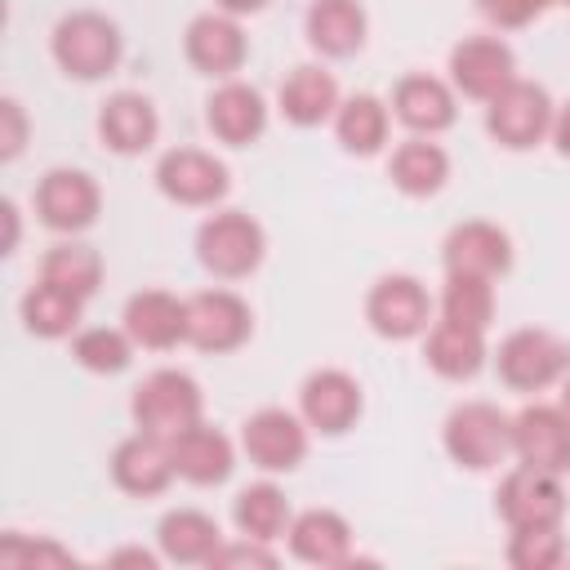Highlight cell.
Segmentation results:
<instances>
[{
    "label": "cell",
    "instance_id": "cell-1",
    "mask_svg": "<svg viewBox=\"0 0 570 570\" xmlns=\"http://www.w3.org/2000/svg\"><path fill=\"white\" fill-rule=\"evenodd\" d=\"M49 49L71 80H102L120 62V27L107 13L76 9L53 27Z\"/></svg>",
    "mask_w": 570,
    "mask_h": 570
},
{
    "label": "cell",
    "instance_id": "cell-2",
    "mask_svg": "<svg viewBox=\"0 0 570 570\" xmlns=\"http://www.w3.org/2000/svg\"><path fill=\"white\" fill-rule=\"evenodd\" d=\"M445 454L468 472H490L512 454V419L490 401H463L445 419Z\"/></svg>",
    "mask_w": 570,
    "mask_h": 570
},
{
    "label": "cell",
    "instance_id": "cell-3",
    "mask_svg": "<svg viewBox=\"0 0 570 570\" xmlns=\"http://www.w3.org/2000/svg\"><path fill=\"white\" fill-rule=\"evenodd\" d=\"M552 120H557V107H552L548 89L534 80H512L508 89H499L485 102V129L508 151H525V147L543 142L552 134Z\"/></svg>",
    "mask_w": 570,
    "mask_h": 570
},
{
    "label": "cell",
    "instance_id": "cell-4",
    "mask_svg": "<svg viewBox=\"0 0 570 570\" xmlns=\"http://www.w3.org/2000/svg\"><path fill=\"white\" fill-rule=\"evenodd\" d=\"M263 227L240 214V209H223V214H209L196 232V258L205 272L223 276V281H240L249 276L258 263H263Z\"/></svg>",
    "mask_w": 570,
    "mask_h": 570
},
{
    "label": "cell",
    "instance_id": "cell-5",
    "mask_svg": "<svg viewBox=\"0 0 570 570\" xmlns=\"http://www.w3.org/2000/svg\"><path fill=\"white\" fill-rule=\"evenodd\" d=\"M200 405H205V396H200L196 379L183 374V370H151V374L134 387V401H129L134 423H138L142 432L165 436V441L178 436L183 428L200 423Z\"/></svg>",
    "mask_w": 570,
    "mask_h": 570
},
{
    "label": "cell",
    "instance_id": "cell-6",
    "mask_svg": "<svg viewBox=\"0 0 570 570\" xmlns=\"http://www.w3.org/2000/svg\"><path fill=\"white\" fill-rule=\"evenodd\" d=\"M494 370L508 387L517 392H539L557 379H566L570 370V347L548 334V330H512L503 343H499V356H494Z\"/></svg>",
    "mask_w": 570,
    "mask_h": 570
},
{
    "label": "cell",
    "instance_id": "cell-7",
    "mask_svg": "<svg viewBox=\"0 0 570 570\" xmlns=\"http://www.w3.org/2000/svg\"><path fill=\"white\" fill-rule=\"evenodd\" d=\"M240 450L263 472H294L307 454V419H298L281 405L254 410L240 428Z\"/></svg>",
    "mask_w": 570,
    "mask_h": 570
},
{
    "label": "cell",
    "instance_id": "cell-8",
    "mask_svg": "<svg viewBox=\"0 0 570 570\" xmlns=\"http://www.w3.org/2000/svg\"><path fill=\"white\" fill-rule=\"evenodd\" d=\"M499 517L512 525V530H534V525H561L566 517V490H561V476L552 472H539V468H525L517 463L503 481H499Z\"/></svg>",
    "mask_w": 570,
    "mask_h": 570
},
{
    "label": "cell",
    "instance_id": "cell-9",
    "mask_svg": "<svg viewBox=\"0 0 570 570\" xmlns=\"http://www.w3.org/2000/svg\"><path fill=\"white\" fill-rule=\"evenodd\" d=\"M365 321H370V330H374L379 338L401 343V338H414V334L428 330V321H432V298H428V289H423L414 276L392 272V276L374 281V289H370V298H365Z\"/></svg>",
    "mask_w": 570,
    "mask_h": 570
},
{
    "label": "cell",
    "instance_id": "cell-10",
    "mask_svg": "<svg viewBox=\"0 0 570 570\" xmlns=\"http://www.w3.org/2000/svg\"><path fill=\"white\" fill-rule=\"evenodd\" d=\"M254 330L249 303L232 289H200L187 298V343L200 352H236Z\"/></svg>",
    "mask_w": 570,
    "mask_h": 570
},
{
    "label": "cell",
    "instance_id": "cell-11",
    "mask_svg": "<svg viewBox=\"0 0 570 570\" xmlns=\"http://www.w3.org/2000/svg\"><path fill=\"white\" fill-rule=\"evenodd\" d=\"M156 187L174 205L205 209V205L227 196V165L200 147H174L156 160Z\"/></svg>",
    "mask_w": 570,
    "mask_h": 570
},
{
    "label": "cell",
    "instance_id": "cell-12",
    "mask_svg": "<svg viewBox=\"0 0 570 570\" xmlns=\"http://www.w3.org/2000/svg\"><path fill=\"white\" fill-rule=\"evenodd\" d=\"M102 209V191L85 169H49L36 183V214L45 227L76 236L85 232Z\"/></svg>",
    "mask_w": 570,
    "mask_h": 570
},
{
    "label": "cell",
    "instance_id": "cell-13",
    "mask_svg": "<svg viewBox=\"0 0 570 570\" xmlns=\"http://www.w3.org/2000/svg\"><path fill=\"white\" fill-rule=\"evenodd\" d=\"M450 80L459 94L490 102L499 89L517 80V58L499 36H468L450 49Z\"/></svg>",
    "mask_w": 570,
    "mask_h": 570
},
{
    "label": "cell",
    "instance_id": "cell-14",
    "mask_svg": "<svg viewBox=\"0 0 570 570\" xmlns=\"http://www.w3.org/2000/svg\"><path fill=\"white\" fill-rule=\"evenodd\" d=\"M512 454L539 472H570V419L561 405H525L512 419Z\"/></svg>",
    "mask_w": 570,
    "mask_h": 570
},
{
    "label": "cell",
    "instance_id": "cell-15",
    "mask_svg": "<svg viewBox=\"0 0 570 570\" xmlns=\"http://www.w3.org/2000/svg\"><path fill=\"white\" fill-rule=\"evenodd\" d=\"M183 53L196 71L205 76H218V80H232L240 67H245V53H249V40L240 31V22L232 13H200L187 22V36H183Z\"/></svg>",
    "mask_w": 570,
    "mask_h": 570
},
{
    "label": "cell",
    "instance_id": "cell-16",
    "mask_svg": "<svg viewBox=\"0 0 570 570\" xmlns=\"http://www.w3.org/2000/svg\"><path fill=\"white\" fill-rule=\"evenodd\" d=\"M174 476H178V472H174L169 441L156 436V432H142V428H138V432L125 436V441L116 445V454H111V481H116L125 494H134V499H151V494L169 490Z\"/></svg>",
    "mask_w": 570,
    "mask_h": 570
},
{
    "label": "cell",
    "instance_id": "cell-17",
    "mask_svg": "<svg viewBox=\"0 0 570 570\" xmlns=\"http://www.w3.org/2000/svg\"><path fill=\"white\" fill-rule=\"evenodd\" d=\"M361 383L343 370H316L303 379L298 387V410L307 419V428L325 432V436H338L347 432L356 419H361Z\"/></svg>",
    "mask_w": 570,
    "mask_h": 570
},
{
    "label": "cell",
    "instance_id": "cell-18",
    "mask_svg": "<svg viewBox=\"0 0 570 570\" xmlns=\"http://www.w3.org/2000/svg\"><path fill=\"white\" fill-rule=\"evenodd\" d=\"M445 272H463V276H503L512 267V240L503 227L485 223V218H472V223H459L450 236H445Z\"/></svg>",
    "mask_w": 570,
    "mask_h": 570
},
{
    "label": "cell",
    "instance_id": "cell-19",
    "mask_svg": "<svg viewBox=\"0 0 570 570\" xmlns=\"http://www.w3.org/2000/svg\"><path fill=\"white\" fill-rule=\"evenodd\" d=\"M205 125L227 147H249L267 129V102L245 80H223L205 102Z\"/></svg>",
    "mask_w": 570,
    "mask_h": 570
},
{
    "label": "cell",
    "instance_id": "cell-20",
    "mask_svg": "<svg viewBox=\"0 0 570 570\" xmlns=\"http://www.w3.org/2000/svg\"><path fill=\"white\" fill-rule=\"evenodd\" d=\"M125 334L138 343V347H151V352H165V347H178L187 343V298H174L165 289H142L125 303Z\"/></svg>",
    "mask_w": 570,
    "mask_h": 570
},
{
    "label": "cell",
    "instance_id": "cell-21",
    "mask_svg": "<svg viewBox=\"0 0 570 570\" xmlns=\"http://www.w3.org/2000/svg\"><path fill=\"white\" fill-rule=\"evenodd\" d=\"M169 454H174V472L187 485H223L236 468L232 441L209 423H191L178 436H169Z\"/></svg>",
    "mask_w": 570,
    "mask_h": 570
},
{
    "label": "cell",
    "instance_id": "cell-22",
    "mask_svg": "<svg viewBox=\"0 0 570 570\" xmlns=\"http://www.w3.org/2000/svg\"><path fill=\"white\" fill-rule=\"evenodd\" d=\"M160 134V116L151 107V98L134 94V89H120L102 102L98 111V138L116 151V156H138L156 142Z\"/></svg>",
    "mask_w": 570,
    "mask_h": 570
},
{
    "label": "cell",
    "instance_id": "cell-23",
    "mask_svg": "<svg viewBox=\"0 0 570 570\" xmlns=\"http://www.w3.org/2000/svg\"><path fill=\"white\" fill-rule=\"evenodd\" d=\"M276 102H281V116H285L289 125L312 129V125H321V120H330V116L338 111V80H334L325 67L303 62V67H294V71L281 80Z\"/></svg>",
    "mask_w": 570,
    "mask_h": 570
},
{
    "label": "cell",
    "instance_id": "cell-24",
    "mask_svg": "<svg viewBox=\"0 0 570 570\" xmlns=\"http://www.w3.org/2000/svg\"><path fill=\"white\" fill-rule=\"evenodd\" d=\"M156 543H160V557L165 561H178V566H209V557L218 552L223 543V530L209 512L200 508H174L160 517L156 525Z\"/></svg>",
    "mask_w": 570,
    "mask_h": 570
},
{
    "label": "cell",
    "instance_id": "cell-25",
    "mask_svg": "<svg viewBox=\"0 0 570 570\" xmlns=\"http://www.w3.org/2000/svg\"><path fill=\"white\" fill-rule=\"evenodd\" d=\"M303 27H307V45L325 58H352L365 45L361 0H312Z\"/></svg>",
    "mask_w": 570,
    "mask_h": 570
},
{
    "label": "cell",
    "instance_id": "cell-26",
    "mask_svg": "<svg viewBox=\"0 0 570 570\" xmlns=\"http://www.w3.org/2000/svg\"><path fill=\"white\" fill-rule=\"evenodd\" d=\"M392 111L405 129L428 138V134H441L454 125V94L436 76H405L392 89Z\"/></svg>",
    "mask_w": 570,
    "mask_h": 570
},
{
    "label": "cell",
    "instance_id": "cell-27",
    "mask_svg": "<svg viewBox=\"0 0 570 570\" xmlns=\"http://www.w3.org/2000/svg\"><path fill=\"white\" fill-rule=\"evenodd\" d=\"M289 552L307 566H343L352 557V525L330 508H307L289 521Z\"/></svg>",
    "mask_w": 570,
    "mask_h": 570
},
{
    "label": "cell",
    "instance_id": "cell-28",
    "mask_svg": "<svg viewBox=\"0 0 570 570\" xmlns=\"http://www.w3.org/2000/svg\"><path fill=\"white\" fill-rule=\"evenodd\" d=\"M423 361L450 379V383H463V379H476L481 365H485V330H468V325H454V321H436L428 330V343H423Z\"/></svg>",
    "mask_w": 570,
    "mask_h": 570
},
{
    "label": "cell",
    "instance_id": "cell-29",
    "mask_svg": "<svg viewBox=\"0 0 570 570\" xmlns=\"http://www.w3.org/2000/svg\"><path fill=\"white\" fill-rule=\"evenodd\" d=\"M387 178H392V187L405 191V196H436V191L445 187V178H450V156H445L436 142H428V138L419 134V138H410V142H401V147L392 151Z\"/></svg>",
    "mask_w": 570,
    "mask_h": 570
},
{
    "label": "cell",
    "instance_id": "cell-30",
    "mask_svg": "<svg viewBox=\"0 0 570 570\" xmlns=\"http://www.w3.org/2000/svg\"><path fill=\"white\" fill-rule=\"evenodd\" d=\"M232 521H236V530L245 534V539H263V543H276L281 534H289V503H285V494H281V485H272V481H254V485H245L240 494H236V503H232Z\"/></svg>",
    "mask_w": 570,
    "mask_h": 570
},
{
    "label": "cell",
    "instance_id": "cell-31",
    "mask_svg": "<svg viewBox=\"0 0 570 570\" xmlns=\"http://www.w3.org/2000/svg\"><path fill=\"white\" fill-rule=\"evenodd\" d=\"M80 312H85V298L53 281H40L22 294V325L36 338H67L80 325Z\"/></svg>",
    "mask_w": 570,
    "mask_h": 570
},
{
    "label": "cell",
    "instance_id": "cell-32",
    "mask_svg": "<svg viewBox=\"0 0 570 570\" xmlns=\"http://www.w3.org/2000/svg\"><path fill=\"white\" fill-rule=\"evenodd\" d=\"M334 134L352 156H374L387 142V107L374 94H352L334 111Z\"/></svg>",
    "mask_w": 570,
    "mask_h": 570
},
{
    "label": "cell",
    "instance_id": "cell-33",
    "mask_svg": "<svg viewBox=\"0 0 570 570\" xmlns=\"http://www.w3.org/2000/svg\"><path fill=\"white\" fill-rule=\"evenodd\" d=\"M40 281H53V285L89 298L102 285V258H98V249H89L80 240H62L40 258Z\"/></svg>",
    "mask_w": 570,
    "mask_h": 570
},
{
    "label": "cell",
    "instance_id": "cell-34",
    "mask_svg": "<svg viewBox=\"0 0 570 570\" xmlns=\"http://www.w3.org/2000/svg\"><path fill=\"white\" fill-rule=\"evenodd\" d=\"M441 316L454 321V325H468V330H490V321H494V285L485 276L445 272Z\"/></svg>",
    "mask_w": 570,
    "mask_h": 570
},
{
    "label": "cell",
    "instance_id": "cell-35",
    "mask_svg": "<svg viewBox=\"0 0 570 570\" xmlns=\"http://www.w3.org/2000/svg\"><path fill=\"white\" fill-rule=\"evenodd\" d=\"M134 338L125 334V325L120 330H111V325H94V330H80L76 338H71V356H76V365H85L89 374H120L129 361H134Z\"/></svg>",
    "mask_w": 570,
    "mask_h": 570
},
{
    "label": "cell",
    "instance_id": "cell-36",
    "mask_svg": "<svg viewBox=\"0 0 570 570\" xmlns=\"http://www.w3.org/2000/svg\"><path fill=\"white\" fill-rule=\"evenodd\" d=\"M561 561H566L561 525L512 530V539H508V566H517V570H552Z\"/></svg>",
    "mask_w": 570,
    "mask_h": 570
},
{
    "label": "cell",
    "instance_id": "cell-37",
    "mask_svg": "<svg viewBox=\"0 0 570 570\" xmlns=\"http://www.w3.org/2000/svg\"><path fill=\"white\" fill-rule=\"evenodd\" d=\"M0 561L4 566H36V561H45V566H71V552L58 548V543H49V539H27V534L9 530L0 539Z\"/></svg>",
    "mask_w": 570,
    "mask_h": 570
},
{
    "label": "cell",
    "instance_id": "cell-38",
    "mask_svg": "<svg viewBox=\"0 0 570 570\" xmlns=\"http://www.w3.org/2000/svg\"><path fill=\"white\" fill-rule=\"evenodd\" d=\"M548 4H552V0H476V9H481L494 27H508V31L530 27Z\"/></svg>",
    "mask_w": 570,
    "mask_h": 570
},
{
    "label": "cell",
    "instance_id": "cell-39",
    "mask_svg": "<svg viewBox=\"0 0 570 570\" xmlns=\"http://www.w3.org/2000/svg\"><path fill=\"white\" fill-rule=\"evenodd\" d=\"M209 566H276V552L263 539H236V543H218V552L209 557Z\"/></svg>",
    "mask_w": 570,
    "mask_h": 570
},
{
    "label": "cell",
    "instance_id": "cell-40",
    "mask_svg": "<svg viewBox=\"0 0 570 570\" xmlns=\"http://www.w3.org/2000/svg\"><path fill=\"white\" fill-rule=\"evenodd\" d=\"M22 142H27L22 102H18V98H4V102H0V156H4V160H18Z\"/></svg>",
    "mask_w": 570,
    "mask_h": 570
},
{
    "label": "cell",
    "instance_id": "cell-41",
    "mask_svg": "<svg viewBox=\"0 0 570 570\" xmlns=\"http://www.w3.org/2000/svg\"><path fill=\"white\" fill-rule=\"evenodd\" d=\"M552 142H557V151L570 160V102L557 111V120H552Z\"/></svg>",
    "mask_w": 570,
    "mask_h": 570
},
{
    "label": "cell",
    "instance_id": "cell-42",
    "mask_svg": "<svg viewBox=\"0 0 570 570\" xmlns=\"http://www.w3.org/2000/svg\"><path fill=\"white\" fill-rule=\"evenodd\" d=\"M111 566H142V570H151L156 557L142 552V548H120V552H111Z\"/></svg>",
    "mask_w": 570,
    "mask_h": 570
},
{
    "label": "cell",
    "instance_id": "cell-43",
    "mask_svg": "<svg viewBox=\"0 0 570 570\" xmlns=\"http://www.w3.org/2000/svg\"><path fill=\"white\" fill-rule=\"evenodd\" d=\"M223 13H232V18H245V13H258V9H267L272 0H214Z\"/></svg>",
    "mask_w": 570,
    "mask_h": 570
},
{
    "label": "cell",
    "instance_id": "cell-44",
    "mask_svg": "<svg viewBox=\"0 0 570 570\" xmlns=\"http://www.w3.org/2000/svg\"><path fill=\"white\" fill-rule=\"evenodd\" d=\"M0 214H4V227H9V232H4V254H13V245H18V205L4 200Z\"/></svg>",
    "mask_w": 570,
    "mask_h": 570
},
{
    "label": "cell",
    "instance_id": "cell-45",
    "mask_svg": "<svg viewBox=\"0 0 570 570\" xmlns=\"http://www.w3.org/2000/svg\"><path fill=\"white\" fill-rule=\"evenodd\" d=\"M561 410H566V419H570V374H566V387H561Z\"/></svg>",
    "mask_w": 570,
    "mask_h": 570
},
{
    "label": "cell",
    "instance_id": "cell-46",
    "mask_svg": "<svg viewBox=\"0 0 570 570\" xmlns=\"http://www.w3.org/2000/svg\"><path fill=\"white\" fill-rule=\"evenodd\" d=\"M557 4H570V0H557Z\"/></svg>",
    "mask_w": 570,
    "mask_h": 570
}]
</instances>
